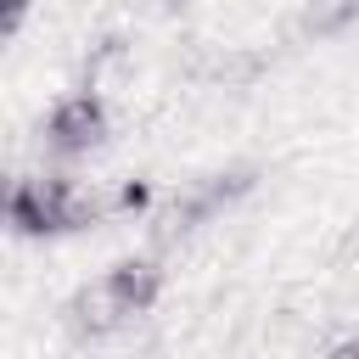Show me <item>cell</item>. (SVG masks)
<instances>
[{"instance_id": "cell-1", "label": "cell", "mask_w": 359, "mask_h": 359, "mask_svg": "<svg viewBox=\"0 0 359 359\" xmlns=\"http://www.w3.org/2000/svg\"><path fill=\"white\" fill-rule=\"evenodd\" d=\"M6 213L22 236H56V230L95 224L107 213V202L90 185H73V180H17L11 196H6Z\"/></svg>"}, {"instance_id": "cell-4", "label": "cell", "mask_w": 359, "mask_h": 359, "mask_svg": "<svg viewBox=\"0 0 359 359\" xmlns=\"http://www.w3.org/2000/svg\"><path fill=\"white\" fill-rule=\"evenodd\" d=\"M67 314H73V325H79V331H90V337H101V331H112V325H123V320H129V314L118 309V297L107 292V280L84 286V292L73 297V309H67Z\"/></svg>"}, {"instance_id": "cell-3", "label": "cell", "mask_w": 359, "mask_h": 359, "mask_svg": "<svg viewBox=\"0 0 359 359\" xmlns=\"http://www.w3.org/2000/svg\"><path fill=\"white\" fill-rule=\"evenodd\" d=\"M101 280H107V292L118 297L123 314H146L151 297H157V264H146V258H123V264H112Z\"/></svg>"}, {"instance_id": "cell-6", "label": "cell", "mask_w": 359, "mask_h": 359, "mask_svg": "<svg viewBox=\"0 0 359 359\" xmlns=\"http://www.w3.org/2000/svg\"><path fill=\"white\" fill-rule=\"evenodd\" d=\"M331 359H359V342H342V348H331Z\"/></svg>"}, {"instance_id": "cell-5", "label": "cell", "mask_w": 359, "mask_h": 359, "mask_svg": "<svg viewBox=\"0 0 359 359\" xmlns=\"http://www.w3.org/2000/svg\"><path fill=\"white\" fill-rule=\"evenodd\" d=\"M22 17H28V0H0V28H6V34H17Z\"/></svg>"}, {"instance_id": "cell-2", "label": "cell", "mask_w": 359, "mask_h": 359, "mask_svg": "<svg viewBox=\"0 0 359 359\" xmlns=\"http://www.w3.org/2000/svg\"><path fill=\"white\" fill-rule=\"evenodd\" d=\"M101 135H107V107H101L90 90L62 95V101L50 107V118H45V140H50L62 157H79V151L101 146Z\"/></svg>"}]
</instances>
